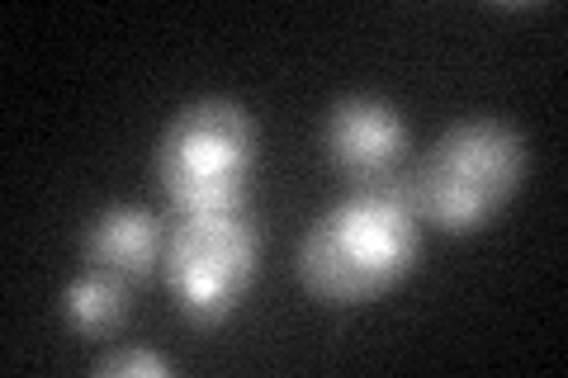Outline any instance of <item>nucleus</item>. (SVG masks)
Here are the masks:
<instances>
[{
    "mask_svg": "<svg viewBox=\"0 0 568 378\" xmlns=\"http://www.w3.org/2000/svg\"><path fill=\"white\" fill-rule=\"evenodd\" d=\"M407 152V123L379 95H346L327 110L323 123V156L336 175L351 185H375L388 180Z\"/></svg>",
    "mask_w": 568,
    "mask_h": 378,
    "instance_id": "5",
    "label": "nucleus"
},
{
    "mask_svg": "<svg viewBox=\"0 0 568 378\" xmlns=\"http://www.w3.org/2000/svg\"><path fill=\"white\" fill-rule=\"evenodd\" d=\"M261 227L246 208L227 213H185L166 242V289L194 327H219L256 284Z\"/></svg>",
    "mask_w": 568,
    "mask_h": 378,
    "instance_id": "4",
    "label": "nucleus"
},
{
    "mask_svg": "<svg viewBox=\"0 0 568 378\" xmlns=\"http://www.w3.org/2000/svg\"><path fill=\"white\" fill-rule=\"evenodd\" d=\"M526 180V137L503 119H465L417 161L407 194L422 223L450 237L488 227Z\"/></svg>",
    "mask_w": 568,
    "mask_h": 378,
    "instance_id": "2",
    "label": "nucleus"
},
{
    "mask_svg": "<svg viewBox=\"0 0 568 378\" xmlns=\"http://www.w3.org/2000/svg\"><path fill=\"white\" fill-rule=\"evenodd\" d=\"M95 374H104V378H162V374H171V359L148 350V346H119L100 359Z\"/></svg>",
    "mask_w": 568,
    "mask_h": 378,
    "instance_id": "8",
    "label": "nucleus"
},
{
    "mask_svg": "<svg viewBox=\"0 0 568 378\" xmlns=\"http://www.w3.org/2000/svg\"><path fill=\"white\" fill-rule=\"evenodd\" d=\"M62 317L85 340L114 336L129 321V284L104 275V269H85L62 289Z\"/></svg>",
    "mask_w": 568,
    "mask_h": 378,
    "instance_id": "7",
    "label": "nucleus"
},
{
    "mask_svg": "<svg viewBox=\"0 0 568 378\" xmlns=\"http://www.w3.org/2000/svg\"><path fill=\"white\" fill-rule=\"evenodd\" d=\"M166 242L171 232L152 208L110 204L91 223V232H85V260H91V269H104V275H114L123 284H142L166 260Z\"/></svg>",
    "mask_w": 568,
    "mask_h": 378,
    "instance_id": "6",
    "label": "nucleus"
},
{
    "mask_svg": "<svg viewBox=\"0 0 568 378\" xmlns=\"http://www.w3.org/2000/svg\"><path fill=\"white\" fill-rule=\"evenodd\" d=\"M256 171V119L237 100L204 95L175 110L156 142V185L175 213L246 208Z\"/></svg>",
    "mask_w": 568,
    "mask_h": 378,
    "instance_id": "3",
    "label": "nucleus"
},
{
    "mask_svg": "<svg viewBox=\"0 0 568 378\" xmlns=\"http://www.w3.org/2000/svg\"><path fill=\"white\" fill-rule=\"evenodd\" d=\"M422 251V218L413 194L394 175L355 185L298 242V279L304 289L336 308H361L398 289Z\"/></svg>",
    "mask_w": 568,
    "mask_h": 378,
    "instance_id": "1",
    "label": "nucleus"
}]
</instances>
